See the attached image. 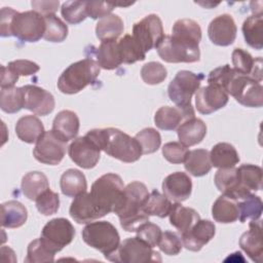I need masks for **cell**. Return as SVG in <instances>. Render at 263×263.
Returning <instances> with one entry per match:
<instances>
[{"label":"cell","mask_w":263,"mask_h":263,"mask_svg":"<svg viewBox=\"0 0 263 263\" xmlns=\"http://www.w3.org/2000/svg\"><path fill=\"white\" fill-rule=\"evenodd\" d=\"M7 67L18 76H30L37 73L40 69L38 64L29 60H15L8 63Z\"/></svg>","instance_id":"54"},{"label":"cell","mask_w":263,"mask_h":263,"mask_svg":"<svg viewBox=\"0 0 263 263\" xmlns=\"http://www.w3.org/2000/svg\"><path fill=\"white\" fill-rule=\"evenodd\" d=\"M66 154V143L52 130L44 134L35 143L33 155L41 163L48 165L59 164Z\"/></svg>","instance_id":"12"},{"label":"cell","mask_w":263,"mask_h":263,"mask_svg":"<svg viewBox=\"0 0 263 263\" xmlns=\"http://www.w3.org/2000/svg\"><path fill=\"white\" fill-rule=\"evenodd\" d=\"M68 153L74 163L88 170L97 165L101 156V149L89 136L85 135L73 140L68 147Z\"/></svg>","instance_id":"14"},{"label":"cell","mask_w":263,"mask_h":263,"mask_svg":"<svg viewBox=\"0 0 263 263\" xmlns=\"http://www.w3.org/2000/svg\"><path fill=\"white\" fill-rule=\"evenodd\" d=\"M137 236L148 243L150 247L154 248L158 245L159 239L161 237V229L158 225L151 223L149 221L145 222L142 224L138 229H137Z\"/></svg>","instance_id":"52"},{"label":"cell","mask_w":263,"mask_h":263,"mask_svg":"<svg viewBox=\"0 0 263 263\" xmlns=\"http://www.w3.org/2000/svg\"><path fill=\"white\" fill-rule=\"evenodd\" d=\"M193 107L181 108V107H160L155 115V125L162 130H174L177 129L185 120L195 117Z\"/></svg>","instance_id":"20"},{"label":"cell","mask_w":263,"mask_h":263,"mask_svg":"<svg viewBox=\"0 0 263 263\" xmlns=\"http://www.w3.org/2000/svg\"><path fill=\"white\" fill-rule=\"evenodd\" d=\"M0 107L1 110L13 114L24 108V95L22 87L1 88L0 91Z\"/></svg>","instance_id":"43"},{"label":"cell","mask_w":263,"mask_h":263,"mask_svg":"<svg viewBox=\"0 0 263 263\" xmlns=\"http://www.w3.org/2000/svg\"><path fill=\"white\" fill-rule=\"evenodd\" d=\"M167 76L166 69L158 62H149L141 69V77L143 81L150 85L161 83Z\"/></svg>","instance_id":"47"},{"label":"cell","mask_w":263,"mask_h":263,"mask_svg":"<svg viewBox=\"0 0 263 263\" xmlns=\"http://www.w3.org/2000/svg\"><path fill=\"white\" fill-rule=\"evenodd\" d=\"M135 139L138 141L142 154H151L158 150L161 144L160 134L152 127H146L139 132Z\"/></svg>","instance_id":"46"},{"label":"cell","mask_w":263,"mask_h":263,"mask_svg":"<svg viewBox=\"0 0 263 263\" xmlns=\"http://www.w3.org/2000/svg\"><path fill=\"white\" fill-rule=\"evenodd\" d=\"M22 192L30 200L36 198L49 188L47 177L41 172H29L22 179Z\"/></svg>","instance_id":"35"},{"label":"cell","mask_w":263,"mask_h":263,"mask_svg":"<svg viewBox=\"0 0 263 263\" xmlns=\"http://www.w3.org/2000/svg\"><path fill=\"white\" fill-rule=\"evenodd\" d=\"M236 25L230 14L216 16L209 25L208 35L211 41L219 46H228L236 38Z\"/></svg>","instance_id":"18"},{"label":"cell","mask_w":263,"mask_h":263,"mask_svg":"<svg viewBox=\"0 0 263 263\" xmlns=\"http://www.w3.org/2000/svg\"><path fill=\"white\" fill-rule=\"evenodd\" d=\"M123 189L122 179L113 173L105 174L93 182L89 195L102 217L115 212L121 201Z\"/></svg>","instance_id":"4"},{"label":"cell","mask_w":263,"mask_h":263,"mask_svg":"<svg viewBox=\"0 0 263 263\" xmlns=\"http://www.w3.org/2000/svg\"><path fill=\"white\" fill-rule=\"evenodd\" d=\"M228 103V95L219 86L208 84L198 88L195 95L196 109L199 113L208 115L223 108Z\"/></svg>","instance_id":"16"},{"label":"cell","mask_w":263,"mask_h":263,"mask_svg":"<svg viewBox=\"0 0 263 263\" xmlns=\"http://www.w3.org/2000/svg\"><path fill=\"white\" fill-rule=\"evenodd\" d=\"M233 69L242 75L251 76L257 81L262 80V58L254 59L250 52L242 48H234L231 54Z\"/></svg>","instance_id":"24"},{"label":"cell","mask_w":263,"mask_h":263,"mask_svg":"<svg viewBox=\"0 0 263 263\" xmlns=\"http://www.w3.org/2000/svg\"><path fill=\"white\" fill-rule=\"evenodd\" d=\"M214 182L217 189L222 192L223 195L229 196L233 199L240 200L251 194V192L241 188L238 180L237 168L234 166L230 168H219L215 175Z\"/></svg>","instance_id":"21"},{"label":"cell","mask_w":263,"mask_h":263,"mask_svg":"<svg viewBox=\"0 0 263 263\" xmlns=\"http://www.w3.org/2000/svg\"><path fill=\"white\" fill-rule=\"evenodd\" d=\"M115 5L113 2L104 1H86V12L87 16L97 20L103 18L111 14Z\"/></svg>","instance_id":"53"},{"label":"cell","mask_w":263,"mask_h":263,"mask_svg":"<svg viewBox=\"0 0 263 263\" xmlns=\"http://www.w3.org/2000/svg\"><path fill=\"white\" fill-rule=\"evenodd\" d=\"M132 36L145 52L156 48L164 37L161 20L157 14L146 15L134 25Z\"/></svg>","instance_id":"11"},{"label":"cell","mask_w":263,"mask_h":263,"mask_svg":"<svg viewBox=\"0 0 263 263\" xmlns=\"http://www.w3.org/2000/svg\"><path fill=\"white\" fill-rule=\"evenodd\" d=\"M212 216L216 222L223 224L237 221L239 217L238 200L222 194L212 206Z\"/></svg>","instance_id":"28"},{"label":"cell","mask_w":263,"mask_h":263,"mask_svg":"<svg viewBox=\"0 0 263 263\" xmlns=\"http://www.w3.org/2000/svg\"><path fill=\"white\" fill-rule=\"evenodd\" d=\"M123 21L117 14H109L101 18L96 26V35L101 41L116 40L123 32Z\"/></svg>","instance_id":"37"},{"label":"cell","mask_w":263,"mask_h":263,"mask_svg":"<svg viewBox=\"0 0 263 263\" xmlns=\"http://www.w3.org/2000/svg\"><path fill=\"white\" fill-rule=\"evenodd\" d=\"M210 159L212 166L218 168H230L235 166L239 161V156L236 149L229 143L216 144L211 152Z\"/></svg>","instance_id":"32"},{"label":"cell","mask_w":263,"mask_h":263,"mask_svg":"<svg viewBox=\"0 0 263 263\" xmlns=\"http://www.w3.org/2000/svg\"><path fill=\"white\" fill-rule=\"evenodd\" d=\"M121 61L124 64H134L138 61H144L146 52L141 48L138 42L130 34H125L118 41Z\"/></svg>","instance_id":"39"},{"label":"cell","mask_w":263,"mask_h":263,"mask_svg":"<svg viewBox=\"0 0 263 263\" xmlns=\"http://www.w3.org/2000/svg\"><path fill=\"white\" fill-rule=\"evenodd\" d=\"M170 216V223L183 233L190 229L199 219V214L191 208H186L180 202H175L172 205Z\"/></svg>","instance_id":"31"},{"label":"cell","mask_w":263,"mask_h":263,"mask_svg":"<svg viewBox=\"0 0 263 263\" xmlns=\"http://www.w3.org/2000/svg\"><path fill=\"white\" fill-rule=\"evenodd\" d=\"M60 187L64 195L75 197L87 189L85 176L79 170L69 168L61 176Z\"/></svg>","instance_id":"33"},{"label":"cell","mask_w":263,"mask_h":263,"mask_svg":"<svg viewBox=\"0 0 263 263\" xmlns=\"http://www.w3.org/2000/svg\"><path fill=\"white\" fill-rule=\"evenodd\" d=\"M31 5L33 10L46 17L55 13L60 6L59 1H32Z\"/></svg>","instance_id":"56"},{"label":"cell","mask_w":263,"mask_h":263,"mask_svg":"<svg viewBox=\"0 0 263 263\" xmlns=\"http://www.w3.org/2000/svg\"><path fill=\"white\" fill-rule=\"evenodd\" d=\"M107 260L120 263H146L161 262V257L152 247L136 236L121 241L116 251Z\"/></svg>","instance_id":"7"},{"label":"cell","mask_w":263,"mask_h":263,"mask_svg":"<svg viewBox=\"0 0 263 263\" xmlns=\"http://www.w3.org/2000/svg\"><path fill=\"white\" fill-rule=\"evenodd\" d=\"M96 60L100 68L105 70H113L118 68L122 64L118 41H101V44L96 50Z\"/></svg>","instance_id":"30"},{"label":"cell","mask_w":263,"mask_h":263,"mask_svg":"<svg viewBox=\"0 0 263 263\" xmlns=\"http://www.w3.org/2000/svg\"><path fill=\"white\" fill-rule=\"evenodd\" d=\"M201 29L190 18L178 20L157 45L158 55L166 63H195L200 59Z\"/></svg>","instance_id":"1"},{"label":"cell","mask_w":263,"mask_h":263,"mask_svg":"<svg viewBox=\"0 0 263 263\" xmlns=\"http://www.w3.org/2000/svg\"><path fill=\"white\" fill-rule=\"evenodd\" d=\"M262 13H254L248 16L242 24V34L246 42L253 48L261 50L263 47L262 39Z\"/></svg>","instance_id":"36"},{"label":"cell","mask_w":263,"mask_h":263,"mask_svg":"<svg viewBox=\"0 0 263 263\" xmlns=\"http://www.w3.org/2000/svg\"><path fill=\"white\" fill-rule=\"evenodd\" d=\"M234 73H235V70L231 68L228 64L224 66H220L210 72L208 76V84L219 86L220 88L226 91V87Z\"/></svg>","instance_id":"51"},{"label":"cell","mask_w":263,"mask_h":263,"mask_svg":"<svg viewBox=\"0 0 263 263\" xmlns=\"http://www.w3.org/2000/svg\"><path fill=\"white\" fill-rule=\"evenodd\" d=\"M45 33V17L35 10L17 12L11 24V36L25 42H37Z\"/></svg>","instance_id":"10"},{"label":"cell","mask_w":263,"mask_h":263,"mask_svg":"<svg viewBox=\"0 0 263 263\" xmlns=\"http://www.w3.org/2000/svg\"><path fill=\"white\" fill-rule=\"evenodd\" d=\"M86 135L97 143L102 151L122 162H135L143 155L138 141L120 129L95 128Z\"/></svg>","instance_id":"2"},{"label":"cell","mask_w":263,"mask_h":263,"mask_svg":"<svg viewBox=\"0 0 263 263\" xmlns=\"http://www.w3.org/2000/svg\"><path fill=\"white\" fill-rule=\"evenodd\" d=\"M74 236L75 229L71 222L65 218H55L48 221L41 231V238L55 253L71 243Z\"/></svg>","instance_id":"13"},{"label":"cell","mask_w":263,"mask_h":263,"mask_svg":"<svg viewBox=\"0 0 263 263\" xmlns=\"http://www.w3.org/2000/svg\"><path fill=\"white\" fill-rule=\"evenodd\" d=\"M81 234L83 241L101 252L106 259L116 251L120 243L117 229L107 221H93L86 224Z\"/></svg>","instance_id":"6"},{"label":"cell","mask_w":263,"mask_h":263,"mask_svg":"<svg viewBox=\"0 0 263 263\" xmlns=\"http://www.w3.org/2000/svg\"><path fill=\"white\" fill-rule=\"evenodd\" d=\"M162 191L171 201L182 202L191 195L192 181L186 173L175 172L164 178Z\"/></svg>","instance_id":"19"},{"label":"cell","mask_w":263,"mask_h":263,"mask_svg":"<svg viewBox=\"0 0 263 263\" xmlns=\"http://www.w3.org/2000/svg\"><path fill=\"white\" fill-rule=\"evenodd\" d=\"M100 66L91 59H83L66 68L58 80V88L63 93L74 95L93 83L99 74Z\"/></svg>","instance_id":"5"},{"label":"cell","mask_w":263,"mask_h":263,"mask_svg":"<svg viewBox=\"0 0 263 263\" xmlns=\"http://www.w3.org/2000/svg\"><path fill=\"white\" fill-rule=\"evenodd\" d=\"M180 143L186 147L200 143L206 135V124L199 118H189L177 128Z\"/></svg>","instance_id":"26"},{"label":"cell","mask_w":263,"mask_h":263,"mask_svg":"<svg viewBox=\"0 0 263 263\" xmlns=\"http://www.w3.org/2000/svg\"><path fill=\"white\" fill-rule=\"evenodd\" d=\"M158 248L161 252L168 256L178 255L183 248L182 239L179 235L173 231H164L161 233V237L158 242Z\"/></svg>","instance_id":"49"},{"label":"cell","mask_w":263,"mask_h":263,"mask_svg":"<svg viewBox=\"0 0 263 263\" xmlns=\"http://www.w3.org/2000/svg\"><path fill=\"white\" fill-rule=\"evenodd\" d=\"M69 213L71 218L78 224H88L102 218V215L95 206L89 193L86 191L74 197Z\"/></svg>","instance_id":"23"},{"label":"cell","mask_w":263,"mask_h":263,"mask_svg":"<svg viewBox=\"0 0 263 263\" xmlns=\"http://www.w3.org/2000/svg\"><path fill=\"white\" fill-rule=\"evenodd\" d=\"M202 79L201 73L196 74L187 70L179 71L168 84V98L177 107H192L191 98L198 90Z\"/></svg>","instance_id":"9"},{"label":"cell","mask_w":263,"mask_h":263,"mask_svg":"<svg viewBox=\"0 0 263 263\" xmlns=\"http://www.w3.org/2000/svg\"><path fill=\"white\" fill-rule=\"evenodd\" d=\"M239 221L245 223L246 221H256L261 218L263 204L258 195L251 193L247 197L238 200Z\"/></svg>","instance_id":"40"},{"label":"cell","mask_w":263,"mask_h":263,"mask_svg":"<svg viewBox=\"0 0 263 263\" xmlns=\"http://www.w3.org/2000/svg\"><path fill=\"white\" fill-rule=\"evenodd\" d=\"M18 77L20 76L7 66H1V88L13 87Z\"/></svg>","instance_id":"57"},{"label":"cell","mask_w":263,"mask_h":263,"mask_svg":"<svg viewBox=\"0 0 263 263\" xmlns=\"http://www.w3.org/2000/svg\"><path fill=\"white\" fill-rule=\"evenodd\" d=\"M17 11L10 7L1 8L0 12V35L2 37H10L11 36V24L13 17Z\"/></svg>","instance_id":"55"},{"label":"cell","mask_w":263,"mask_h":263,"mask_svg":"<svg viewBox=\"0 0 263 263\" xmlns=\"http://www.w3.org/2000/svg\"><path fill=\"white\" fill-rule=\"evenodd\" d=\"M36 208L39 213L44 216L55 214L60 206L59 194L51 191L49 188L36 198Z\"/></svg>","instance_id":"48"},{"label":"cell","mask_w":263,"mask_h":263,"mask_svg":"<svg viewBox=\"0 0 263 263\" xmlns=\"http://www.w3.org/2000/svg\"><path fill=\"white\" fill-rule=\"evenodd\" d=\"M79 118L71 110L60 111L52 121V132L65 143L76 139L79 132Z\"/></svg>","instance_id":"25"},{"label":"cell","mask_w":263,"mask_h":263,"mask_svg":"<svg viewBox=\"0 0 263 263\" xmlns=\"http://www.w3.org/2000/svg\"><path fill=\"white\" fill-rule=\"evenodd\" d=\"M57 253L40 237L31 241L28 246L26 263L53 262Z\"/></svg>","instance_id":"41"},{"label":"cell","mask_w":263,"mask_h":263,"mask_svg":"<svg viewBox=\"0 0 263 263\" xmlns=\"http://www.w3.org/2000/svg\"><path fill=\"white\" fill-rule=\"evenodd\" d=\"M216 226L210 220L199 219L190 229L181 233L183 247L192 252H198L215 235Z\"/></svg>","instance_id":"17"},{"label":"cell","mask_w":263,"mask_h":263,"mask_svg":"<svg viewBox=\"0 0 263 263\" xmlns=\"http://www.w3.org/2000/svg\"><path fill=\"white\" fill-rule=\"evenodd\" d=\"M68 36L67 25L55 14L45 17V33L43 38L49 42H63Z\"/></svg>","instance_id":"44"},{"label":"cell","mask_w":263,"mask_h":263,"mask_svg":"<svg viewBox=\"0 0 263 263\" xmlns=\"http://www.w3.org/2000/svg\"><path fill=\"white\" fill-rule=\"evenodd\" d=\"M24 95V108L36 115L45 116L54 109L55 102L53 96L44 88L28 84L22 86Z\"/></svg>","instance_id":"15"},{"label":"cell","mask_w":263,"mask_h":263,"mask_svg":"<svg viewBox=\"0 0 263 263\" xmlns=\"http://www.w3.org/2000/svg\"><path fill=\"white\" fill-rule=\"evenodd\" d=\"M250 229L243 232L239 238V247L254 262L261 263L263 258L262 227L260 220L251 221Z\"/></svg>","instance_id":"22"},{"label":"cell","mask_w":263,"mask_h":263,"mask_svg":"<svg viewBox=\"0 0 263 263\" xmlns=\"http://www.w3.org/2000/svg\"><path fill=\"white\" fill-rule=\"evenodd\" d=\"M184 166L185 170L194 177H202L206 175L212 168L210 152L205 149L189 151L184 160Z\"/></svg>","instance_id":"34"},{"label":"cell","mask_w":263,"mask_h":263,"mask_svg":"<svg viewBox=\"0 0 263 263\" xmlns=\"http://www.w3.org/2000/svg\"><path fill=\"white\" fill-rule=\"evenodd\" d=\"M238 180L241 188L253 193L262 188V168L255 164H241L237 168Z\"/></svg>","instance_id":"38"},{"label":"cell","mask_w":263,"mask_h":263,"mask_svg":"<svg viewBox=\"0 0 263 263\" xmlns=\"http://www.w3.org/2000/svg\"><path fill=\"white\" fill-rule=\"evenodd\" d=\"M226 92L246 107L259 108L263 105V87L261 82L236 71L226 87Z\"/></svg>","instance_id":"8"},{"label":"cell","mask_w":263,"mask_h":263,"mask_svg":"<svg viewBox=\"0 0 263 263\" xmlns=\"http://www.w3.org/2000/svg\"><path fill=\"white\" fill-rule=\"evenodd\" d=\"M44 132V126L41 120L35 115L23 116L15 124V134L17 138L28 144L36 143Z\"/></svg>","instance_id":"27"},{"label":"cell","mask_w":263,"mask_h":263,"mask_svg":"<svg viewBox=\"0 0 263 263\" xmlns=\"http://www.w3.org/2000/svg\"><path fill=\"white\" fill-rule=\"evenodd\" d=\"M28 219L27 209L17 200H8L1 204V225L5 228H18Z\"/></svg>","instance_id":"29"},{"label":"cell","mask_w":263,"mask_h":263,"mask_svg":"<svg viewBox=\"0 0 263 263\" xmlns=\"http://www.w3.org/2000/svg\"><path fill=\"white\" fill-rule=\"evenodd\" d=\"M172 205V201L164 194H161L157 190H153L151 193H149V196L144 204V211L148 216L164 218L168 216Z\"/></svg>","instance_id":"42"},{"label":"cell","mask_w":263,"mask_h":263,"mask_svg":"<svg viewBox=\"0 0 263 263\" xmlns=\"http://www.w3.org/2000/svg\"><path fill=\"white\" fill-rule=\"evenodd\" d=\"M189 150L180 142H168L162 147L163 157L171 163L179 164L184 162Z\"/></svg>","instance_id":"50"},{"label":"cell","mask_w":263,"mask_h":263,"mask_svg":"<svg viewBox=\"0 0 263 263\" xmlns=\"http://www.w3.org/2000/svg\"><path fill=\"white\" fill-rule=\"evenodd\" d=\"M61 13L67 23L77 25L87 17L86 1H66L62 5Z\"/></svg>","instance_id":"45"},{"label":"cell","mask_w":263,"mask_h":263,"mask_svg":"<svg viewBox=\"0 0 263 263\" xmlns=\"http://www.w3.org/2000/svg\"><path fill=\"white\" fill-rule=\"evenodd\" d=\"M148 196L146 185L139 181H134L124 187L121 201L114 212L123 230L136 232L142 224L149 221V216L144 211Z\"/></svg>","instance_id":"3"}]
</instances>
